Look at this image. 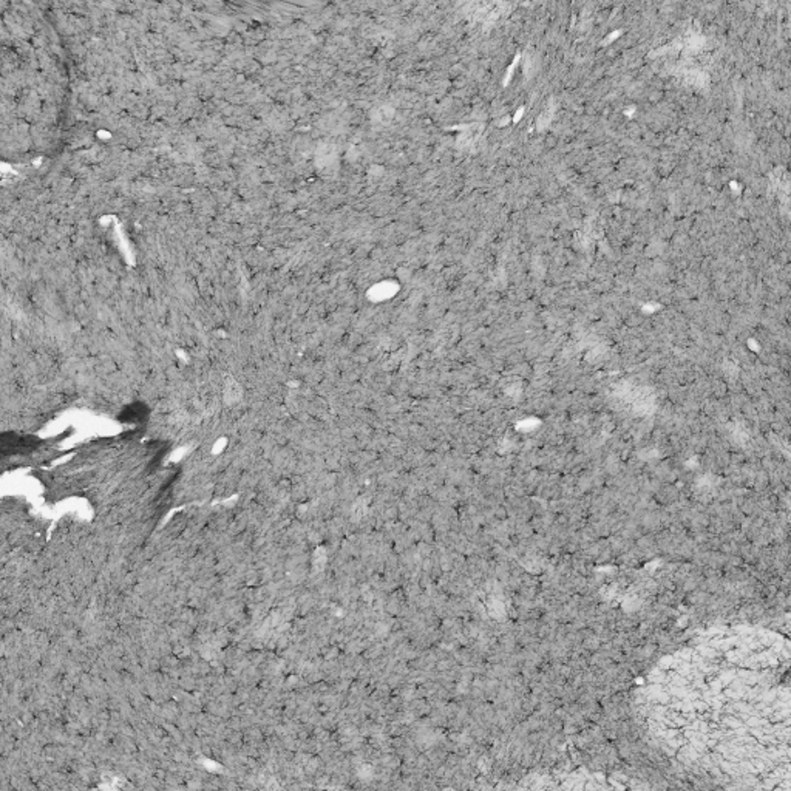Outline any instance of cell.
Returning <instances> with one entry per match:
<instances>
[{
    "instance_id": "cell-1",
    "label": "cell",
    "mask_w": 791,
    "mask_h": 791,
    "mask_svg": "<svg viewBox=\"0 0 791 791\" xmlns=\"http://www.w3.org/2000/svg\"><path fill=\"white\" fill-rule=\"evenodd\" d=\"M42 444V440L39 438H34V436H21V434H14V433H5L2 436V453L3 456H8V455H17V453H29L38 449V447Z\"/></svg>"
},
{
    "instance_id": "cell-2",
    "label": "cell",
    "mask_w": 791,
    "mask_h": 791,
    "mask_svg": "<svg viewBox=\"0 0 791 791\" xmlns=\"http://www.w3.org/2000/svg\"><path fill=\"white\" fill-rule=\"evenodd\" d=\"M150 414V410L147 405L141 402H135L131 405L125 407L119 414V420L125 422V424H141L146 422Z\"/></svg>"
}]
</instances>
